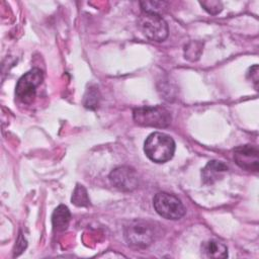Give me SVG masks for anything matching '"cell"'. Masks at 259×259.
Segmentation results:
<instances>
[{"label": "cell", "instance_id": "277c9868", "mask_svg": "<svg viewBox=\"0 0 259 259\" xmlns=\"http://www.w3.org/2000/svg\"><path fill=\"white\" fill-rule=\"evenodd\" d=\"M138 26L143 34L153 41H163L169 33L167 22L157 13L143 11L139 16Z\"/></svg>", "mask_w": 259, "mask_h": 259}, {"label": "cell", "instance_id": "7a4b0ae2", "mask_svg": "<svg viewBox=\"0 0 259 259\" xmlns=\"http://www.w3.org/2000/svg\"><path fill=\"white\" fill-rule=\"evenodd\" d=\"M123 236L130 246L145 249L156 240L157 228L152 222L134 220L124 226Z\"/></svg>", "mask_w": 259, "mask_h": 259}, {"label": "cell", "instance_id": "e0dca14e", "mask_svg": "<svg viewBox=\"0 0 259 259\" xmlns=\"http://www.w3.org/2000/svg\"><path fill=\"white\" fill-rule=\"evenodd\" d=\"M248 76L251 78V81L254 82L255 87L257 88V85H258V66L257 65H254L249 69Z\"/></svg>", "mask_w": 259, "mask_h": 259}, {"label": "cell", "instance_id": "6da1fadb", "mask_svg": "<svg viewBox=\"0 0 259 259\" xmlns=\"http://www.w3.org/2000/svg\"><path fill=\"white\" fill-rule=\"evenodd\" d=\"M146 156L155 163H166L171 160L175 153V142L167 134L152 133L144 143Z\"/></svg>", "mask_w": 259, "mask_h": 259}, {"label": "cell", "instance_id": "8992f818", "mask_svg": "<svg viewBox=\"0 0 259 259\" xmlns=\"http://www.w3.org/2000/svg\"><path fill=\"white\" fill-rule=\"evenodd\" d=\"M44 80L42 71L38 68H33L22 75L17 81L15 94L23 103H31L34 99L36 88Z\"/></svg>", "mask_w": 259, "mask_h": 259}, {"label": "cell", "instance_id": "9c48e42d", "mask_svg": "<svg viewBox=\"0 0 259 259\" xmlns=\"http://www.w3.org/2000/svg\"><path fill=\"white\" fill-rule=\"evenodd\" d=\"M228 170L229 167L223 161L211 160L201 171L202 181L204 184H213L214 182L221 180Z\"/></svg>", "mask_w": 259, "mask_h": 259}, {"label": "cell", "instance_id": "ac0fdd59", "mask_svg": "<svg viewBox=\"0 0 259 259\" xmlns=\"http://www.w3.org/2000/svg\"><path fill=\"white\" fill-rule=\"evenodd\" d=\"M26 245H27V244H26V241H25V240H24V238H22V236L20 235V236H19V238H18V240H17V243H16L17 249H15V251H16V250L18 251L17 255H18V254H20V248H19V247L21 246L23 249H25V248H26ZM15 251H14V252H15Z\"/></svg>", "mask_w": 259, "mask_h": 259}, {"label": "cell", "instance_id": "7c38bea8", "mask_svg": "<svg viewBox=\"0 0 259 259\" xmlns=\"http://www.w3.org/2000/svg\"><path fill=\"white\" fill-rule=\"evenodd\" d=\"M71 201L76 206H88L90 204V199L87 190L83 185H76L71 197Z\"/></svg>", "mask_w": 259, "mask_h": 259}, {"label": "cell", "instance_id": "30bf717a", "mask_svg": "<svg viewBox=\"0 0 259 259\" xmlns=\"http://www.w3.org/2000/svg\"><path fill=\"white\" fill-rule=\"evenodd\" d=\"M201 253L206 258H226L228 257V248L223 242L210 239L201 244Z\"/></svg>", "mask_w": 259, "mask_h": 259}, {"label": "cell", "instance_id": "ba28073f", "mask_svg": "<svg viewBox=\"0 0 259 259\" xmlns=\"http://www.w3.org/2000/svg\"><path fill=\"white\" fill-rule=\"evenodd\" d=\"M234 160L236 164L250 172H258L259 170V151L256 146L243 145L234 149Z\"/></svg>", "mask_w": 259, "mask_h": 259}, {"label": "cell", "instance_id": "2e32d148", "mask_svg": "<svg viewBox=\"0 0 259 259\" xmlns=\"http://www.w3.org/2000/svg\"><path fill=\"white\" fill-rule=\"evenodd\" d=\"M201 7L209 14L217 15L223 10V4L221 1L210 0V1H201L199 2Z\"/></svg>", "mask_w": 259, "mask_h": 259}, {"label": "cell", "instance_id": "4fadbf2b", "mask_svg": "<svg viewBox=\"0 0 259 259\" xmlns=\"http://www.w3.org/2000/svg\"><path fill=\"white\" fill-rule=\"evenodd\" d=\"M202 53V45L198 41H191L184 49L185 59L189 61H196Z\"/></svg>", "mask_w": 259, "mask_h": 259}, {"label": "cell", "instance_id": "5b68a950", "mask_svg": "<svg viewBox=\"0 0 259 259\" xmlns=\"http://www.w3.org/2000/svg\"><path fill=\"white\" fill-rule=\"evenodd\" d=\"M153 205L159 215L176 221L185 214V207L181 200L168 192H158L153 198Z\"/></svg>", "mask_w": 259, "mask_h": 259}, {"label": "cell", "instance_id": "5bb4252c", "mask_svg": "<svg viewBox=\"0 0 259 259\" xmlns=\"http://www.w3.org/2000/svg\"><path fill=\"white\" fill-rule=\"evenodd\" d=\"M99 103V91L96 87H90L84 96V105L87 108L95 109Z\"/></svg>", "mask_w": 259, "mask_h": 259}, {"label": "cell", "instance_id": "9a60e30c", "mask_svg": "<svg viewBox=\"0 0 259 259\" xmlns=\"http://www.w3.org/2000/svg\"><path fill=\"white\" fill-rule=\"evenodd\" d=\"M142 10L145 12H152L160 14V10L166 6V2H159V1H144L140 2Z\"/></svg>", "mask_w": 259, "mask_h": 259}, {"label": "cell", "instance_id": "52a82bcc", "mask_svg": "<svg viewBox=\"0 0 259 259\" xmlns=\"http://www.w3.org/2000/svg\"><path fill=\"white\" fill-rule=\"evenodd\" d=\"M110 183L121 191H133L139 185L138 174L135 169L128 166H119L109 174Z\"/></svg>", "mask_w": 259, "mask_h": 259}, {"label": "cell", "instance_id": "8fae6325", "mask_svg": "<svg viewBox=\"0 0 259 259\" xmlns=\"http://www.w3.org/2000/svg\"><path fill=\"white\" fill-rule=\"evenodd\" d=\"M70 219H71V212L69 208L64 204H60L54 210L52 215V224H53L54 230L57 232H63L67 230V228L69 227Z\"/></svg>", "mask_w": 259, "mask_h": 259}, {"label": "cell", "instance_id": "3957f363", "mask_svg": "<svg viewBox=\"0 0 259 259\" xmlns=\"http://www.w3.org/2000/svg\"><path fill=\"white\" fill-rule=\"evenodd\" d=\"M133 117L136 123L142 126L157 128L167 127L171 122L170 111L161 105L140 106L134 109Z\"/></svg>", "mask_w": 259, "mask_h": 259}]
</instances>
